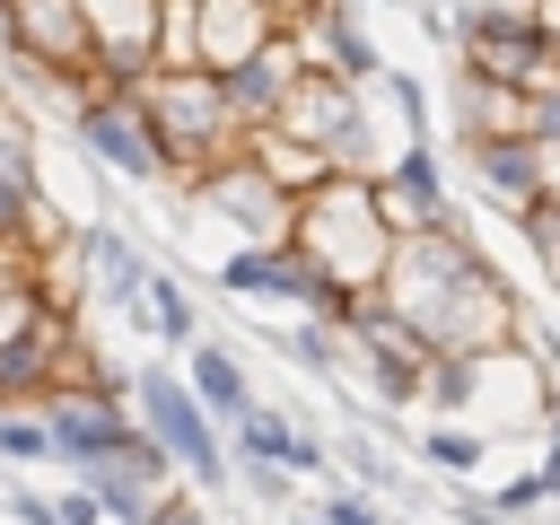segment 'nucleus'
<instances>
[{
  "instance_id": "1",
  "label": "nucleus",
  "mask_w": 560,
  "mask_h": 525,
  "mask_svg": "<svg viewBox=\"0 0 560 525\" xmlns=\"http://www.w3.org/2000/svg\"><path fill=\"white\" fill-rule=\"evenodd\" d=\"M376 298H385L394 315H411L438 359H464V350H490V341H516V332H525L516 289L490 271V254L464 236V219L394 236V262H385Z\"/></svg>"
},
{
  "instance_id": "2",
  "label": "nucleus",
  "mask_w": 560,
  "mask_h": 525,
  "mask_svg": "<svg viewBox=\"0 0 560 525\" xmlns=\"http://www.w3.org/2000/svg\"><path fill=\"white\" fill-rule=\"evenodd\" d=\"M551 402H560V376H551V359L516 332V341H490V350L438 359L420 411H455V420H472V429L499 438V429H542Z\"/></svg>"
},
{
  "instance_id": "3",
  "label": "nucleus",
  "mask_w": 560,
  "mask_h": 525,
  "mask_svg": "<svg viewBox=\"0 0 560 525\" xmlns=\"http://www.w3.org/2000/svg\"><path fill=\"white\" fill-rule=\"evenodd\" d=\"M289 236H298V245L315 254V271H324L332 289H350V298H368V289L385 280V262H394V219H385V201H376V175H350V166H332L315 192H298Z\"/></svg>"
},
{
  "instance_id": "4",
  "label": "nucleus",
  "mask_w": 560,
  "mask_h": 525,
  "mask_svg": "<svg viewBox=\"0 0 560 525\" xmlns=\"http://www.w3.org/2000/svg\"><path fill=\"white\" fill-rule=\"evenodd\" d=\"M140 96H149V122H158V140H166L175 192H184V184H201L219 158H236V149H245V122H236V105H228L219 70H201V61H158V70L140 79Z\"/></svg>"
},
{
  "instance_id": "5",
  "label": "nucleus",
  "mask_w": 560,
  "mask_h": 525,
  "mask_svg": "<svg viewBox=\"0 0 560 525\" xmlns=\"http://www.w3.org/2000/svg\"><path fill=\"white\" fill-rule=\"evenodd\" d=\"M70 140H79V158L96 166V175H114V184H175V166H166V140H158V122H149V96H140V79L131 88H114V79H96L70 114Z\"/></svg>"
},
{
  "instance_id": "6",
  "label": "nucleus",
  "mask_w": 560,
  "mask_h": 525,
  "mask_svg": "<svg viewBox=\"0 0 560 525\" xmlns=\"http://www.w3.org/2000/svg\"><path fill=\"white\" fill-rule=\"evenodd\" d=\"M131 411H140V429L175 455V472H184L192 490H228V481H236L228 429L210 420V402H201L175 368H131Z\"/></svg>"
},
{
  "instance_id": "7",
  "label": "nucleus",
  "mask_w": 560,
  "mask_h": 525,
  "mask_svg": "<svg viewBox=\"0 0 560 525\" xmlns=\"http://www.w3.org/2000/svg\"><path fill=\"white\" fill-rule=\"evenodd\" d=\"M455 61L472 79H499V88H551L560 79V44L542 35V18L525 0H464L455 9Z\"/></svg>"
},
{
  "instance_id": "8",
  "label": "nucleus",
  "mask_w": 560,
  "mask_h": 525,
  "mask_svg": "<svg viewBox=\"0 0 560 525\" xmlns=\"http://www.w3.org/2000/svg\"><path fill=\"white\" fill-rule=\"evenodd\" d=\"M79 219L52 201V184H44V140H35V105H18L9 88H0V254H35V245H52V236H70Z\"/></svg>"
},
{
  "instance_id": "9",
  "label": "nucleus",
  "mask_w": 560,
  "mask_h": 525,
  "mask_svg": "<svg viewBox=\"0 0 560 525\" xmlns=\"http://www.w3.org/2000/svg\"><path fill=\"white\" fill-rule=\"evenodd\" d=\"M184 201H192L201 219H219L228 236H289V219H298V201L271 184V166H262L254 149L219 158L201 184H184Z\"/></svg>"
},
{
  "instance_id": "10",
  "label": "nucleus",
  "mask_w": 560,
  "mask_h": 525,
  "mask_svg": "<svg viewBox=\"0 0 560 525\" xmlns=\"http://www.w3.org/2000/svg\"><path fill=\"white\" fill-rule=\"evenodd\" d=\"M149 254L131 245V228H114V219H88L79 228V324L105 306V315H140V298H149Z\"/></svg>"
},
{
  "instance_id": "11",
  "label": "nucleus",
  "mask_w": 560,
  "mask_h": 525,
  "mask_svg": "<svg viewBox=\"0 0 560 525\" xmlns=\"http://www.w3.org/2000/svg\"><path fill=\"white\" fill-rule=\"evenodd\" d=\"M44 420H52V464L88 472L96 455H114L131 438V394L122 385H52L44 394Z\"/></svg>"
},
{
  "instance_id": "12",
  "label": "nucleus",
  "mask_w": 560,
  "mask_h": 525,
  "mask_svg": "<svg viewBox=\"0 0 560 525\" xmlns=\"http://www.w3.org/2000/svg\"><path fill=\"white\" fill-rule=\"evenodd\" d=\"M9 18H18V61L79 79V96L96 88V26H88V0H9ZM18 61H9V70H18Z\"/></svg>"
},
{
  "instance_id": "13",
  "label": "nucleus",
  "mask_w": 560,
  "mask_h": 525,
  "mask_svg": "<svg viewBox=\"0 0 560 525\" xmlns=\"http://www.w3.org/2000/svg\"><path fill=\"white\" fill-rule=\"evenodd\" d=\"M271 35H289V9L280 0H192V61L201 70H236Z\"/></svg>"
},
{
  "instance_id": "14",
  "label": "nucleus",
  "mask_w": 560,
  "mask_h": 525,
  "mask_svg": "<svg viewBox=\"0 0 560 525\" xmlns=\"http://www.w3.org/2000/svg\"><path fill=\"white\" fill-rule=\"evenodd\" d=\"M96 26V79L131 88L158 70V35H166V0H88Z\"/></svg>"
},
{
  "instance_id": "15",
  "label": "nucleus",
  "mask_w": 560,
  "mask_h": 525,
  "mask_svg": "<svg viewBox=\"0 0 560 525\" xmlns=\"http://www.w3.org/2000/svg\"><path fill=\"white\" fill-rule=\"evenodd\" d=\"M376 201H385L394 236H411V228H446V219H455V192H446V166H438L429 140H411V149H394V158L376 166Z\"/></svg>"
},
{
  "instance_id": "16",
  "label": "nucleus",
  "mask_w": 560,
  "mask_h": 525,
  "mask_svg": "<svg viewBox=\"0 0 560 525\" xmlns=\"http://www.w3.org/2000/svg\"><path fill=\"white\" fill-rule=\"evenodd\" d=\"M79 332H88V324H79V315H61V306H44L35 324H18V332L0 341V402H44Z\"/></svg>"
},
{
  "instance_id": "17",
  "label": "nucleus",
  "mask_w": 560,
  "mask_h": 525,
  "mask_svg": "<svg viewBox=\"0 0 560 525\" xmlns=\"http://www.w3.org/2000/svg\"><path fill=\"white\" fill-rule=\"evenodd\" d=\"M464 166L481 184V201L499 219H525L542 201V140L534 131H499V140H464Z\"/></svg>"
},
{
  "instance_id": "18",
  "label": "nucleus",
  "mask_w": 560,
  "mask_h": 525,
  "mask_svg": "<svg viewBox=\"0 0 560 525\" xmlns=\"http://www.w3.org/2000/svg\"><path fill=\"white\" fill-rule=\"evenodd\" d=\"M228 455H271V464H289L298 481H315V472L332 464V446H324L315 429H298L289 411H271L262 394H254V402H245V411L228 420Z\"/></svg>"
},
{
  "instance_id": "19",
  "label": "nucleus",
  "mask_w": 560,
  "mask_h": 525,
  "mask_svg": "<svg viewBox=\"0 0 560 525\" xmlns=\"http://www.w3.org/2000/svg\"><path fill=\"white\" fill-rule=\"evenodd\" d=\"M306 61H298V44L289 35H271L254 61H236V70H219V88H228V105H236V122L245 131H262L271 114H280V96H289V79H298Z\"/></svg>"
},
{
  "instance_id": "20",
  "label": "nucleus",
  "mask_w": 560,
  "mask_h": 525,
  "mask_svg": "<svg viewBox=\"0 0 560 525\" xmlns=\"http://www.w3.org/2000/svg\"><path fill=\"white\" fill-rule=\"evenodd\" d=\"M184 385H192V394L210 402V420H219V429H228V420H236V411L254 402V376H245V359H236L228 341H210V332H201V341L184 350Z\"/></svg>"
},
{
  "instance_id": "21",
  "label": "nucleus",
  "mask_w": 560,
  "mask_h": 525,
  "mask_svg": "<svg viewBox=\"0 0 560 525\" xmlns=\"http://www.w3.org/2000/svg\"><path fill=\"white\" fill-rule=\"evenodd\" d=\"M245 149H254V158L271 166V184H280L289 201H298V192H315V184L332 175V158H324L315 140H298V131H280V122H262V131H245Z\"/></svg>"
},
{
  "instance_id": "22",
  "label": "nucleus",
  "mask_w": 560,
  "mask_h": 525,
  "mask_svg": "<svg viewBox=\"0 0 560 525\" xmlns=\"http://www.w3.org/2000/svg\"><path fill=\"white\" fill-rule=\"evenodd\" d=\"M420 464L472 481V472L490 464V429H472V420H455V411H429V429H420Z\"/></svg>"
},
{
  "instance_id": "23",
  "label": "nucleus",
  "mask_w": 560,
  "mask_h": 525,
  "mask_svg": "<svg viewBox=\"0 0 560 525\" xmlns=\"http://www.w3.org/2000/svg\"><path fill=\"white\" fill-rule=\"evenodd\" d=\"M131 324H149L166 350H192V341H201V306H192V289H184L175 271H149V298H140Z\"/></svg>"
},
{
  "instance_id": "24",
  "label": "nucleus",
  "mask_w": 560,
  "mask_h": 525,
  "mask_svg": "<svg viewBox=\"0 0 560 525\" xmlns=\"http://www.w3.org/2000/svg\"><path fill=\"white\" fill-rule=\"evenodd\" d=\"M0 464H9V472L52 464V420H44V402H0Z\"/></svg>"
},
{
  "instance_id": "25",
  "label": "nucleus",
  "mask_w": 560,
  "mask_h": 525,
  "mask_svg": "<svg viewBox=\"0 0 560 525\" xmlns=\"http://www.w3.org/2000/svg\"><path fill=\"white\" fill-rule=\"evenodd\" d=\"M236 481H245V490H254L271 516L298 499V472H289V464H271V455H236Z\"/></svg>"
},
{
  "instance_id": "26",
  "label": "nucleus",
  "mask_w": 560,
  "mask_h": 525,
  "mask_svg": "<svg viewBox=\"0 0 560 525\" xmlns=\"http://www.w3.org/2000/svg\"><path fill=\"white\" fill-rule=\"evenodd\" d=\"M315 516H324V525H394V516L376 508V490H368V481H359V490H350V481H341V490H324V508H315Z\"/></svg>"
},
{
  "instance_id": "27",
  "label": "nucleus",
  "mask_w": 560,
  "mask_h": 525,
  "mask_svg": "<svg viewBox=\"0 0 560 525\" xmlns=\"http://www.w3.org/2000/svg\"><path fill=\"white\" fill-rule=\"evenodd\" d=\"M542 499H551V481H542V464H534V472H516V481H499V490H490V508H499V525H508V516H534V508H542Z\"/></svg>"
},
{
  "instance_id": "28",
  "label": "nucleus",
  "mask_w": 560,
  "mask_h": 525,
  "mask_svg": "<svg viewBox=\"0 0 560 525\" xmlns=\"http://www.w3.org/2000/svg\"><path fill=\"white\" fill-rule=\"evenodd\" d=\"M52 516H61V525H105V499H96V490L70 472V481L52 490Z\"/></svg>"
},
{
  "instance_id": "29",
  "label": "nucleus",
  "mask_w": 560,
  "mask_h": 525,
  "mask_svg": "<svg viewBox=\"0 0 560 525\" xmlns=\"http://www.w3.org/2000/svg\"><path fill=\"white\" fill-rule=\"evenodd\" d=\"M341 455H350V472H359L368 490H394V464H385V446H368V438H341Z\"/></svg>"
},
{
  "instance_id": "30",
  "label": "nucleus",
  "mask_w": 560,
  "mask_h": 525,
  "mask_svg": "<svg viewBox=\"0 0 560 525\" xmlns=\"http://www.w3.org/2000/svg\"><path fill=\"white\" fill-rule=\"evenodd\" d=\"M149 525H210V508H201L192 490H175V481H166V490H158V508H149Z\"/></svg>"
},
{
  "instance_id": "31",
  "label": "nucleus",
  "mask_w": 560,
  "mask_h": 525,
  "mask_svg": "<svg viewBox=\"0 0 560 525\" xmlns=\"http://www.w3.org/2000/svg\"><path fill=\"white\" fill-rule=\"evenodd\" d=\"M0 499H9V516H18V525H61V516H52V499H44V490H26V481H0Z\"/></svg>"
},
{
  "instance_id": "32",
  "label": "nucleus",
  "mask_w": 560,
  "mask_h": 525,
  "mask_svg": "<svg viewBox=\"0 0 560 525\" xmlns=\"http://www.w3.org/2000/svg\"><path fill=\"white\" fill-rule=\"evenodd\" d=\"M542 481H551V499H560V402H551V420H542Z\"/></svg>"
},
{
  "instance_id": "33",
  "label": "nucleus",
  "mask_w": 560,
  "mask_h": 525,
  "mask_svg": "<svg viewBox=\"0 0 560 525\" xmlns=\"http://www.w3.org/2000/svg\"><path fill=\"white\" fill-rule=\"evenodd\" d=\"M542 201H560V140H542Z\"/></svg>"
},
{
  "instance_id": "34",
  "label": "nucleus",
  "mask_w": 560,
  "mask_h": 525,
  "mask_svg": "<svg viewBox=\"0 0 560 525\" xmlns=\"http://www.w3.org/2000/svg\"><path fill=\"white\" fill-rule=\"evenodd\" d=\"M534 18H542V35L560 44V0H534Z\"/></svg>"
},
{
  "instance_id": "35",
  "label": "nucleus",
  "mask_w": 560,
  "mask_h": 525,
  "mask_svg": "<svg viewBox=\"0 0 560 525\" xmlns=\"http://www.w3.org/2000/svg\"><path fill=\"white\" fill-rule=\"evenodd\" d=\"M280 525H324V516L315 508H280Z\"/></svg>"
},
{
  "instance_id": "36",
  "label": "nucleus",
  "mask_w": 560,
  "mask_h": 525,
  "mask_svg": "<svg viewBox=\"0 0 560 525\" xmlns=\"http://www.w3.org/2000/svg\"><path fill=\"white\" fill-rule=\"evenodd\" d=\"M551 376H560V359H551Z\"/></svg>"
},
{
  "instance_id": "37",
  "label": "nucleus",
  "mask_w": 560,
  "mask_h": 525,
  "mask_svg": "<svg viewBox=\"0 0 560 525\" xmlns=\"http://www.w3.org/2000/svg\"><path fill=\"white\" fill-rule=\"evenodd\" d=\"M280 9H289V0H280Z\"/></svg>"
},
{
  "instance_id": "38",
  "label": "nucleus",
  "mask_w": 560,
  "mask_h": 525,
  "mask_svg": "<svg viewBox=\"0 0 560 525\" xmlns=\"http://www.w3.org/2000/svg\"><path fill=\"white\" fill-rule=\"evenodd\" d=\"M0 88H9V79H0Z\"/></svg>"
}]
</instances>
